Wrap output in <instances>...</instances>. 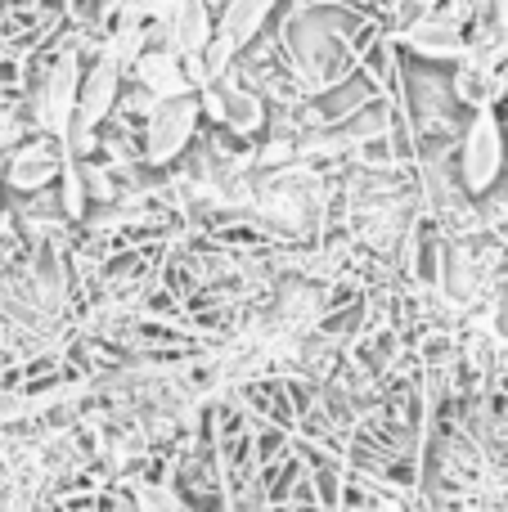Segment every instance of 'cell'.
<instances>
[{"label":"cell","instance_id":"7a4b0ae2","mask_svg":"<svg viewBox=\"0 0 508 512\" xmlns=\"http://www.w3.org/2000/svg\"><path fill=\"white\" fill-rule=\"evenodd\" d=\"M198 117H203V95H194V90L171 95V99H158V104L144 113L140 158L149 162V167H171V162L194 144Z\"/></svg>","mask_w":508,"mask_h":512},{"label":"cell","instance_id":"ba28073f","mask_svg":"<svg viewBox=\"0 0 508 512\" xmlns=\"http://www.w3.org/2000/svg\"><path fill=\"white\" fill-rule=\"evenodd\" d=\"M405 41H410L423 59H437V63H464L468 54H473L464 27H459L455 18H423V23H414L410 32H405Z\"/></svg>","mask_w":508,"mask_h":512},{"label":"cell","instance_id":"6da1fadb","mask_svg":"<svg viewBox=\"0 0 508 512\" xmlns=\"http://www.w3.org/2000/svg\"><path fill=\"white\" fill-rule=\"evenodd\" d=\"M508 167V135L495 108H477L459 140V189L468 198H486L504 180Z\"/></svg>","mask_w":508,"mask_h":512},{"label":"cell","instance_id":"8fae6325","mask_svg":"<svg viewBox=\"0 0 508 512\" xmlns=\"http://www.w3.org/2000/svg\"><path fill=\"white\" fill-rule=\"evenodd\" d=\"M455 95H459V104H468V108H491L495 99L504 95V72H495L491 63L468 54L455 72Z\"/></svg>","mask_w":508,"mask_h":512},{"label":"cell","instance_id":"52a82bcc","mask_svg":"<svg viewBox=\"0 0 508 512\" xmlns=\"http://www.w3.org/2000/svg\"><path fill=\"white\" fill-rule=\"evenodd\" d=\"M203 108L216 117V122H225L234 135H257L261 126H266V108H261V99L252 95V90H230V86H203Z\"/></svg>","mask_w":508,"mask_h":512},{"label":"cell","instance_id":"9a60e30c","mask_svg":"<svg viewBox=\"0 0 508 512\" xmlns=\"http://www.w3.org/2000/svg\"><path fill=\"white\" fill-rule=\"evenodd\" d=\"M131 18H167L176 0H122Z\"/></svg>","mask_w":508,"mask_h":512},{"label":"cell","instance_id":"5bb4252c","mask_svg":"<svg viewBox=\"0 0 508 512\" xmlns=\"http://www.w3.org/2000/svg\"><path fill=\"white\" fill-rule=\"evenodd\" d=\"M144 54V32H140V23H126V27H117V36H113V45H108V59L113 63H135Z\"/></svg>","mask_w":508,"mask_h":512},{"label":"cell","instance_id":"3957f363","mask_svg":"<svg viewBox=\"0 0 508 512\" xmlns=\"http://www.w3.org/2000/svg\"><path fill=\"white\" fill-rule=\"evenodd\" d=\"M81 59L77 54H59L50 68L41 72L36 81V126L45 135H68L72 131V117H77V95H81Z\"/></svg>","mask_w":508,"mask_h":512},{"label":"cell","instance_id":"7c38bea8","mask_svg":"<svg viewBox=\"0 0 508 512\" xmlns=\"http://www.w3.org/2000/svg\"><path fill=\"white\" fill-rule=\"evenodd\" d=\"M135 495V504H140V512H203L194 504V499L185 495L180 486H171V481H126Z\"/></svg>","mask_w":508,"mask_h":512},{"label":"cell","instance_id":"277c9868","mask_svg":"<svg viewBox=\"0 0 508 512\" xmlns=\"http://www.w3.org/2000/svg\"><path fill=\"white\" fill-rule=\"evenodd\" d=\"M279 0H225L221 18H216V32H212V45H207V68L212 72H225V63L234 59L239 50H248L257 41V32L266 27V18L275 14Z\"/></svg>","mask_w":508,"mask_h":512},{"label":"cell","instance_id":"e0dca14e","mask_svg":"<svg viewBox=\"0 0 508 512\" xmlns=\"http://www.w3.org/2000/svg\"><path fill=\"white\" fill-rule=\"evenodd\" d=\"M369 512H410V499L405 495H378L374 504H369Z\"/></svg>","mask_w":508,"mask_h":512},{"label":"cell","instance_id":"5b68a950","mask_svg":"<svg viewBox=\"0 0 508 512\" xmlns=\"http://www.w3.org/2000/svg\"><path fill=\"white\" fill-rule=\"evenodd\" d=\"M117 90H122V63H113L104 54V59H95L86 68V77H81L77 117H72V131H68V140H77V153L90 149V131H95L99 122H108V113L117 108Z\"/></svg>","mask_w":508,"mask_h":512},{"label":"cell","instance_id":"30bf717a","mask_svg":"<svg viewBox=\"0 0 508 512\" xmlns=\"http://www.w3.org/2000/svg\"><path fill=\"white\" fill-rule=\"evenodd\" d=\"M135 77H140V90L153 99H171V95H185V90H194V81H189V68L180 63L176 50H144L140 59H135Z\"/></svg>","mask_w":508,"mask_h":512},{"label":"cell","instance_id":"4fadbf2b","mask_svg":"<svg viewBox=\"0 0 508 512\" xmlns=\"http://www.w3.org/2000/svg\"><path fill=\"white\" fill-rule=\"evenodd\" d=\"M59 207L68 221H81L90 207V189H86V176H81V162H68L59 176Z\"/></svg>","mask_w":508,"mask_h":512},{"label":"cell","instance_id":"8992f818","mask_svg":"<svg viewBox=\"0 0 508 512\" xmlns=\"http://www.w3.org/2000/svg\"><path fill=\"white\" fill-rule=\"evenodd\" d=\"M63 167H68V162H63L59 135L27 140L5 158V189H14V194H45V189L63 176Z\"/></svg>","mask_w":508,"mask_h":512},{"label":"cell","instance_id":"9c48e42d","mask_svg":"<svg viewBox=\"0 0 508 512\" xmlns=\"http://www.w3.org/2000/svg\"><path fill=\"white\" fill-rule=\"evenodd\" d=\"M212 14H207L203 0H176L167 14V36H171V50L180 59H194V54H207L212 45Z\"/></svg>","mask_w":508,"mask_h":512},{"label":"cell","instance_id":"2e32d148","mask_svg":"<svg viewBox=\"0 0 508 512\" xmlns=\"http://www.w3.org/2000/svg\"><path fill=\"white\" fill-rule=\"evenodd\" d=\"M104 512H140V504H135V495H131V486H117L113 495L104 499Z\"/></svg>","mask_w":508,"mask_h":512}]
</instances>
